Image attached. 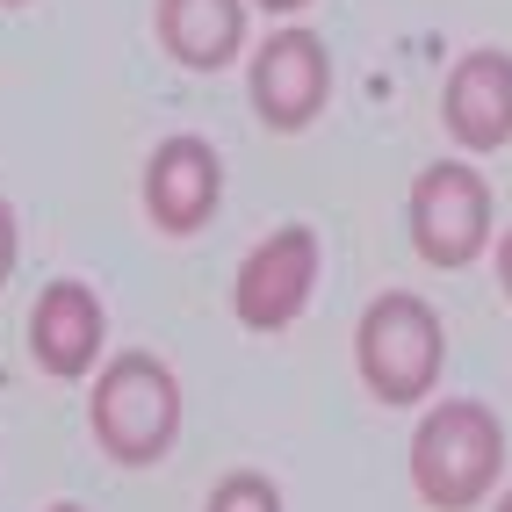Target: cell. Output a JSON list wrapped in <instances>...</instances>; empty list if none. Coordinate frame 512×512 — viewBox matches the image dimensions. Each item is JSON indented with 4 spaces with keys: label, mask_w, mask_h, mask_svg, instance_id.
I'll list each match as a JSON object with an SVG mask.
<instances>
[{
    "label": "cell",
    "mask_w": 512,
    "mask_h": 512,
    "mask_svg": "<svg viewBox=\"0 0 512 512\" xmlns=\"http://www.w3.org/2000/svg\"><path fill=\"white\" fill-rule=\"evenodd\" d=\"M498 469H505V426H498L491 404L448 397V404H433V412L419 419V433H412V484H419V498L433 512H469L498 484Z\"/></svg>",
    "instance_id": "1"
},
{
    "label": "cell",
    "mask_w": 512,
    "mask_h": 512,
    "mask_svg": "<svg viewBox=\"0 0 512 512\" xmlns=\"http://www.w3.org/2000/svg\"><path fill=\"white\" fill-rule=\"evenodd\" d=\"M181 426V383L159 354H116L94 383V433L116 462L145 469L166 455V440Z\"/></svg>",
    "instance_id": "2"
},
{
    "label": "cell",
    "mask_w": 512,
    "mask_h": 512,
    "mask_svg": "<svg viewBox=\"0 0 512 512\" xmlns=\"http://www.w3.org/2000/svg\"><path fill=\"white\" fill-rule=\"evenodd\" d=\"M448 339H440L433 303H419L412 289H390L361 311V375L383 404H412L440 383Z\"/></svg>",
    "instance_id": "3"
},
{
    "label": "cell",
    "mask_w": 512,
    "mask_h": 512,
    "mask_svg": "<svg viewBox=\"0 0 512 512\" xmlns=\"http://www.w3.org/2000/svg\"><path fill=\"white\" fill-rule=\"evenodd\" d=\"M412 246L433 267H469L491 246V188H484L476 166L440 159V166L419 174V188H412Z\"/></svg>",
    "instance_id": "4"
},
{
    "label": "cell",
    "mask_w": 512,
    "mask_h": 512,
    "mask_svg": "<svg viewBox=\"0 0 512 512\" xmlns=\"http://www.w3.org/2000/svg\"><path fill=\"white\" fill-rule=\"evenodd\" d=\"M311 289H318V238L303 224H282L246 253V267H238V282H231V311L253 332H282L303 303H311Z\"/></svg>",
    "instance_id": "5"
},
{
    "label": "cell",
    "mask_w": 512,
    "mask_h": 512,
    "mask_svg": "<svg viewBox=\"0 0 512 512\" xmlns=\"http://www.w3.org/2000/svg\"><path fill=\"white\" fill-rule=\"evenodd\" d=\"M325 87H332V65H325V44L311 29H275L253 58V109L267 130H303L318 123L325 109Z\"/></svg>",
    "instance_id": "6"
},
{
    "label": "cell",
    "mask_w": 512,
    "mask_h": 512,
    "mask_svg": "<svg viewBox=\"0 0 512 512\" xmlns=\"http://www.w3.org/2000/svg\"><path fill=\"white\" fill-rule=\"evenodd\" d=\"M448 138L469 152H498L512 145V51H469L455 58L448 94H440Z\"/></svg>",
    "instance_id": "7"
},
{
    "label": "cell",
    "mask_w": 512,
    "mask_h": 512,
    "mask_svg": "<svg viewBox=\"0 0 512 512\" xmlns=\"http://www.w3.org/2000/svg\"><path fill=\"white\" fill-rule=\"evenodd\" d=\"M224 195V166L202 138H166L145 166V210L159 231H202Z\"/></svg>",
    "instance_id": "8"
},
{
    "label": "cell",
    "mask_w": 512,
    "mask_h": 512,
    "mask_svg": "<svg viewBox=\"0 0 512 512\" xmlns=\"http://www.w3.org/2000/svg\"><path fill=\"white\" fill-rule=\"evenodd\" d=\"M101 303H94V289L87 282H51L44 296H37V311H29V354H37V368L44 375H87L94 361H101Z\"/></svg>",
    "instance_id": "9"
},
{
    "label": "cell",
    "mask_w": 512,
    "mask_h": 512,
    "mask_svg": "<svg viewBox=\"0 0 512 512\" xmlns=\"http://www.w3.org/2000/svg\"><path fill=\"white\" fill-rule=\"evenodd\" d=\"M159 44L195 73H217L246 44V0H159Z\"/></svg>",
    "instance_id": "10"
},
{
    "label": "cell",
    "mask_w": 512,
    "mask_h": 512,
    "mask_svg": "<svg viewBox=\"0 0 512 512\" xmlns=\"http://www.w3.org/2000/svg\"><path fill=\"white\" fill-rule=\"evenodd\" d=\"M210 512H282V491L267 484L260 469H238V476H224L210 491Z\"/></svg>",
    "instance_id": "11"
},
{
    "label": "cell",
    "mask_w": 512,
    "mask_h": 512,
    "mask_svg": "<svg viewBox=\"0 0 512 512\" xmlns=\"http://www.w3.org/2000/svg\"><path fill=\"white\" fill-rule=\"evenodd\" d=\"M8 267H15V210L0 202V275H8Z\"/></svg>",
    "instance_id": "12"
},
{
    "label": "cell",
    "mask_w": 512,
    "mask_h": 512,
    "mask_svg": "<svg viewBox=\"0 0 512 512\" xmlns=\"http://www.w3.org/2000/svg\"><path fill=\"white\" fill-rule=\"evenodd\" d=\"M498 282H505V303H512V231L498 238Z\"/></svg>",
    "instance_id": "13"
},
{
    "label": "cell",
    "mask_w": 512,
    "mask_h": 512,
    "mask_svg": "<svg viewBox=\"0 0 512 512\" xmlns=\"http://www.w3.org/2000/svg\"><path fill=\"white\" fill-rule=\"evenodd\" d=\"M260 8H275V15H289V8H303V0H260Z\"/></svg>",
    "instance_id": "14"
},
{
    "label": "cell",
    "mask_w": 512,
    "mask_h": 512,
    "mask_svg": "<svg viewBox=\"0 0 512 512\" xmlns=\"http://www.w3.org/2000/svg\"><path fill=\"white\" fill-rule=\"evenodd\" d=\"M51 512H80V505H51Z\"/></svg>",
    "instance_id": "15"
},
{
    "label": "cell",
    "mask_w": 512,
    "mask_h": 512,
    "mask_svg": "<svg viewBox=\"0 0 512 512\" xmlns=\"http://www.w3.org/2000/svg\"><path fill=\"white\" fill-rule=\"evenodd\" d=\"M498 512H512V491H505V505H498Z\"/></svg>",
    "instance_id": "16"
},
{
    "label": "cell",
    "mask_w": 512,
    "mask_h": 512,
    "mask_svg": "<svg viewBox=\"0 0 512 512\" xmlns=\"http://www.w3.org/2000/svg\"><path fill=\"white\" fill-rule=\"evenodd\" d=\"M8 8H22V0H8Z\"/></svg>",
    "instance_id": "17"
}]
</instances>
